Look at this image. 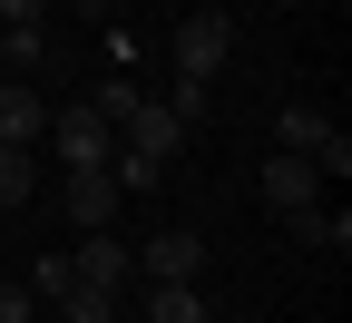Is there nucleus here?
<instances>
[{
	"mask_svg": "<svg viewBox=\"0 0 352 323\" xmlns=\"http://www.w3.org/2000/svg\"><path fill=\"white\" fill-rule=\"evenodd\" d=\"M226 59H235V10H215V0H206V10L176 20V79H196V88H206Z\"/></svg>",
	"mask_w": 352,
	"mask_h": 323,
	"instance_id": "obj_1",
	"label": "nucleus"
},
{
	"mask_svg": "<svg viewBox=\"0 0 352 323\" xmlns=\"http://www.w3.org/2000/svg\"><path fill=\"white\" fill-rule=\"evenodd\" d=\"M39 147H50L59 167H108L118 157V127L88 108V98H69V108H50V137H39Z\"/></svg>",
	"mask_w": 352,
	"mask_h": 323,
	"instance_id": "obj_2",
	"label": "nucleus"
},
{
	"mask_svg": "<svg viewBox=\"0 0 352 323\" xmlns=\"http://www.w3.org/2000/svg\"><path fill=\"white\" fill-rule=\"evenodd\" d=\"M127 255H138V284H196L206 274V236H186V225H166V236L127 245Z\"/></svg>",
	"mask_w": 352,
	"mask_h": 323,
	"instance_id": "obj_3",
	"label": "nucleus"
},
{
	"mask_svg": "<svg viewBox=\"0 0 352 323\" xmlns=\"http://www.w3.org/2000/svg\"><path fill=\"white\" fill-rule=\"evenodd\" d=\"M176 137H186V118H176L166 98H138V108L118 118V147H127V157H147V167H166V157H176Z\"/></svg>",
	"mask_w": 352,
	"mask_h": 323,
	"instance_id": "obj_4",
	"label": "nucleus"
},
{
	"mask_svg": "<svg viewBox=\"0 0 352 323\" xmlns=\"http://www.w3.org/2000/svg\"><path fill=\"white\" fill-rule=\"evenodd\" d=\"M69 274H78V284H98V294H127V284H138V255H127V236L88 225V245L69 255Z\"/></svg>",
	"mask_w": 352,
	"mask_h": 323,
	"instance_id": "obj_5",
	"label": "nucleus"
},
{
	"mask_svg": "<svg viewBox=\"0 0 352 323\" xmlns=\"http://www.w3.org/2000/svg\"><path fill=\"white\" fill-rule=\"evenodd\" d=\"M314 196H323V167H314V157H294V147L264 157V206H274V216H303Z\"/></svg>",
	"mask_w": 352,
	"mask_h": 323,
	"instance_id": "obj_6",
	"label": "nucleus"
},
{
	"mask_svg": "<svg viewBox=\"0 0 352 323\" xmlns=\"http://www.w3.org/2000/svg\"><path fill=\"white\" fill-rule=\"evenodd\" d=\"M50 137V98L30 79H0V147H39Z\"/></svg>",
	"mask_w": 352,
	"mask_h": 323,
	"instance_id": "obj_7",
	"label": "nucleus"
},
{
	"mask_svg": "<svg viewBox=\"0 0 352 323\" xmlns=\"http://www.w3.org/2000/svg\"><path fill=\"white\" fill-rule=\"evenodd\" d=\"M118 176L108 167H69V225H78V236H88V225H118Z\"/></svg>",
	"mask_w": 352,
	"mask_h": 323,
	"instance_id": "obj_8",
	"label": "nucleus"
},
{
	"mask_svg": "<svg viewBox=\"0 0 352 323\" xmlns=\"http://www.w3.org/2000/svg\"><path fill=\"white\" fill-rule=\"evenodd\" d=\"M138 313H147V323H206V294H196V284H147Z\"/></svg>",
	"mask_w": 352,
	"mask_h": 323,
	"instance_id": "obj_9",
	"label": "nucleus"
},
{
	"mask_svg": "<svg viewBox=\"0 0 352 323\" xmlns=\"http://www.w3.org/2000/svg\"><path fill=\"white\" fill-rule=\"evenodd\" d=\"M39 59H50V30H39V20L30 30H0V79H30Z\"/></svg>",
	"mask_w": 352,
	"mask_h": 323,
	"instance_id": "obj_10",
	"label": "nucleus"
},
{
	"mask_svg": "<svg viewBox=\"0 0 352 323\" xmlns=\"http://www.w3.org/2000/svg\"><path fill=\"white\" fill-rule=\"evenodd\" d=\"M284 225H294L303 245H333V255L352 245V216H342V206H333V216H323V206H303V216H284Z\"/></svg>",
	"mask_w": 352,
	"mask_h": 323,
	"instance_id": "obj_11",
	"label": "nucleus"
},
{
	"mask_svg": "<svg viewBox=\"0 0 352 323\" xmlns=\"http://www.w3.org/2000/svg\"><path fill=\"white\" fill-rule=\"evenodd\" d=\"M39 187V147H0V206H30Z\"/></svg>",
	"mask_w": 352,
	"mask_h": 323,
	"instance_id": "obj_12",
	"label": "nucleus"
},
{
	"mask_svg": "<svg viewBox=\"0 0 352 323\" xmlns=\"http://www.w3.org/2000/svg\"><path fill=\"white\" fill-rule=\"evenodd\" d=\"M59 323H118V294H98V284H69V294H59Z\"/></svg>",
	"mask_w": 352,
	"mask_h": 323,
	"instance_id": "obj_13",
	"label": "nucleus"
},
{
	"mask_svg": "<svg viewBox=\"0 0 352 323\" xmlns=\"http://www.w3.org/2000/svg\"><path fill=\"white\" fill-rule=\"evenodd\" d=\"M138 98H147V88H138V79H98V88H88V108H98L108 127H118L127 108H138Z\"/></svg>",
	"mask_w": 352,
	"mask_h": 323,
	"instance_id": "obj_14",
	"label": "nucleus"
},
{
	"mask_svg": "<svg viewBox=\"0 0 352 323\" xmlns=\"http://www.w3.org/2000/svg\"><path fill=\"white\" fill-rule=\"evenodd\" d=\"M78 284V274H69V255H39V274H30V304H59Z\"/></svg>",
	"mask_w": 352,
	"mask_h": 323,
	"instance_id": "obj_15",
	"label": "nucleus"
},
{
	"mask_svg": "<svg viewBox=\"0 0 352 323\" xmlns=\"http://www.w3.org/2000/svg\"><path fill=\"white\" fill-rule=\"evenodd\" d=\"M30 20H50V0H0V30H30Z\"/></svg>",
	"mask_w": 352,
	"mask_h": 323,
	"instance_id": "obj_16",
	"label": "nucleus"
},
{
	"mask_svg": "<svg viewBox=\"0 0 352 323\" xmlns=\"http://www.w3.org/2000/svg\"><path fill=\"white\" fill-rule=\"evenodd\" d=\"M39 304H30V284H0V323H30Z\"/></svg>",
	"mask_w": 352,
	"mask_h": 323,
	"instance_id": "obj_17",
	"label": "nucleus"
},
{
	"mask_svg": "<svg viewBox=\"0 0 352 323\" xmlns=\"http://www.w3.org/2000/svg\"><path fill=\"white\" fill-rule=\"evenodd\" d=\"M88 10H127V0H88Z\"/></svg>",
	"mask_w": 352,
	"mask_h": 323,
	"instance_id": "obj_18",
	"label": "nucleus"
}]
</instances>
